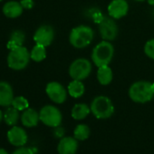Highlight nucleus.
<instances>
[{
    "mask_svg": "<svg viewBox=\"0 0 154 154\" xmlns=\"http://www.w3.org/2000/svg\"><path fill=\"white\" fill-rule=\"evenodd\" d=\"M23 7L20 2L17 1H9L6 3L3 7V13L6 17L9 18H16L22 15L23 13Z\"/></svg>",
    "mask_w": 154,
    "mask_h": 154,
    "instance_id": "nucleus-16",
    "label": "nucleus"
},
{
    "mask_svg": "<svg viewBox=\"0 0 154 154\" xmlns=\"http://www.w3.org/2000/svg\"><path fill=\"white\" fill-rule=\"evenodd\" d=\"M31 59L35 62H42L46 57V50L45 46L41 45H35L30 53Z\"/></svg>",
    "mask_w": 154,
    "mask_h": 154,
    "instance_id": "nucleus-22",
    "label": "nucleus"
},
{
    "mask_svg": "<svg viewBox=\"0 0 154 154\" xmlns=\"http://www.w3.org/2000/svg\"><path fill=\"white\" fill-rule=\"evenodd\" d=\"M12 106L15 107L16 109H17L18 111H25L28 108L29 103H28V101L25 97L17 96V97L14 98V100L12 102Z\"/></svg>",
    "mask_w": 154,
    "mask_h": 154,
    "instance_id": "nucleus-24",
    "label": "nucleus"
},
{
    "mask_svg": "<svg viewBox=\"0 0 154 154\" xmlns=\"http://www.w3.org/2000/svg\"><path fill=\"white\" fill-rule=\"evenodd\" d=\"M37 152V149L36 148H19L17 149H16L13 154H36Z\"/></svg>",
    "mask_w": 154,
    "mask_h": 154,
    "instance_id": "nucleus-27",
    "label": "nucleus"
},
{
    "mask_svg": "<svg viewBox=\"0 0 154 154\" xmlns=\"http://www.w3.org/2000/svg\"><path fill=\"white\" fill-rule=\"evenodd\" d=\"M129 11V4L126 0H112L108 6V14L113 19H121Z\"/></svg>",
    "mask_w": 154,
    "mask_h": 154,
    "instance_id": "nucleus-11",
    "label": "nucleus"
},
{
    "mask_svg": "<svg viewBox=\"0 0 154 154\" xmlns=\"http://www.w3.org/2000/svg\"><path fill=\"white\" fill-rule=\"evenodd\" d=\"M21 121L24 126L32 128L38 124V122L40 121V115L35 110L27 108L24 111L21 116Z\"/></svg>",
    "mask_w": 154,
    "mask_h": 154,
    "instance_id": "nucleus-15",
    "label": "nucleus"
},
{
    "mask_svg": "<svg viewBox=\"0 0 154 154\" xmlns=\"http://www.w3.org/2000/svg\"><path fill=\"white\" fill-rule=\"evenodd\" d=\"M0 154H8V152L6 149H2V148H0Z\"/></svg>",
    "mask_w": 154,
    "mask_h": 154,
    "instance_id": "nucleus-30",
    "label": "nucleus"
},
{
    "mask_svg": "<svg viewBox=\"0 0 154 154\" xmlns=\"http://www.w3.org/2000/svg\"><path fill=\"white\" fill-rule=\"evenodd\" d=\"M98 25H99V32L103 40L111 42L117 37L118 26L112 17H104L103 19Z\"/></svg>",
    "mask_w": 154,
    "mask_h": 154,
    "instance_id": "nucleus-8",
    "label": "nucleus"
},
{
    "mask_svg": "<svg viewBox=\"0 0 154 154\" xmlns=\"http://www.w3.org/2000/svg\"><path fill=\"white\" fill-rule=\"evenodd\" d=\"M73 136L76 140H85L90 136V128L86 124L77 125L73 131Z\"/></svg>",
    "mask_w": 154,
    "mask_h": 154,
    "instance_id": "nucleus-23",
    "label": "nucleus"
},
{
    "mask_svg": "<svg viewBox=\"0 0 154 154\" xmlns=\"http://www.w3.org/2000/svg\"><path fill=\"white\" fill-rule=\"evenodd\" d=\"M89 17L94 21V22H96V23H100L103 19V15L101 13V11L99 10V9H97V8H93V9H91L90 11H89Z\"/></svg>",
    "mask_w": 154,
    "mask_h": 154,
    "instance_id": "nucleus-26",
    "label": "nucleus"
},
{
    "mask_svg": "<svg viewBox=\"0 0 154 154\" xmlns=\"http://www.w3.org/2000/svg\"><path fill=\"white\" fill-rule=\"evenodd\" d=\"M13 100L14 93L12 86L8 82H0V106H10L12 105Z\"/></svg>",
    "mask_w": 154,
    "mask_h": 154,
    "instance_id": "nucleus-14",
    "label": "nucleus"
},
{
    "mask_svg": "<svg viewBox=\"0 0 154 154\" xmlns=\"http://www.w3.org/2000/svg\"><path fill=\"white\" fill-rule=\"evenodd\" d=\"M20 4L22 5L23 8H26V9H31V8H33V7L35 5L33 0H21Z\"/></svg>",
    "mask_w": 154,
    "mask_h": 154,
    "instance_id": "nucleus-28",
    "label": "nucleus"
},
{
    "mask_svg": "<svg viewBox=\"0 0 154 154\" xmlns=\"http://www.w3.org/2000/svg\"><path fill=\"white\" fill-rule=\"evenodd\" d=\"M112 70L110 66L104 65L98 67L97 71V80L102 85H108L112 81Z\"/></svg>",
    "mask_w": 154,
    "mask_h": 154,
    "instance_id": "nucleus-17",
    "label": "nucleus"
},
{
    "mask_svg": "<svg viewBox=\"0 0 154 154\" xmlns=\"http://www.w3.org/2000/svg\"><path fill=\"white\" fill-rule=\"evenodd\" d=\"M135 1H138V2H142V1H145V0H135Z\"/></svg>",
    "mask_w": 154,
    "mask_h": 154,
    "instance_id": "nucleus-33",
    "label": "nucleus"
},
{
    "mask_svg": "<svg viewBox=\"0 0 154 154\" xmlns=\"http://www.w3.org/2000/svg\"><path fill=\"white\" fill-rule=\"evenodd\" d=\"M54 38V31L52 26L45 25L40 26L35 33L34 40L37 45L48 46L52 44Z\"/></svg>",
    "mask_w": 154,
    "mask_h": 154,
    "instance_id": "nucleus-10",
    "label": "nucleus"
},
{
    "mask_svg": "<svg viewBox=\"0 0 154 154\" xmlns=\"http://www.w3.org/2000/svg\"><path fill=\"white\" fill-rule=\"evenodd\" d=\"M54 134L56 138H63L64 135V129L63 127H61L60 125L57 127H54Z\"/></svg>",
    "mask_w": 154,
    "mask_h": 154,
    "instance_id": "nucleus-29",
    "label": "nucleus"
},
{
    "mask_svg": "<svg viewBox=\"0 0 154 154\" xmlns=\"http://www.w3.org/2000/svg\"><path fill=\"white\" fill-rule=\"evenodd\" d=\"M92 63L86 58H78L74 60L69 67V74L72 80L83 81L91 74Z\"/></svg>",
    "mask_w": 154,
    "mask_h": 154,
    "instance_id": "nucleus-6",
    "label": "nucleus"
},
{
    "mask_svg": "<svg viewBox=\"0 0 154 154\" xmlns=\"http://www.w3.org/2000/svg\"><path fill=\"white\" fill-rule=\"evenodd\" d=\"M19 119V111L15 107H9L4 113L5 122L9 126H15Z\"/></svg>",
    "mask_w": 154,
    "mask_h": 154,
    "instance_id": "nucleus-21",
    "label": "nucleus"
},
{
    "mask_svg": "<svg viewBox=\"0 0 154 154\" xmlns=\"http://www.w3.org/2000/svg\"><path fill=\"white\" fill-rule=\"evenodd\" d=\"M114 54L113 45L109 41H102L94 48L92 53V60L97 67L108 65Z\"/></svg>",
    "mask_w": 154,
    "mask_h": 154,
    "instance_id": "nucleus-3",
    "label": "nucleus"
},
{
    "mask_svg": "<svg viewBox=\"0 0 154 154\" xmlns=\"http://www.w3.org/2000/svg\"><path fill=\"white\" fill-rule=\"evenodd\" d=\"M8 140L14 146H24L27 141V134L23 128L13 126L8 131Z\"/></svg>",
    "mask_w": 154,
    "mask_h": 154,
    "instance_id": "nucleus-12",
    "label": "nucleus"
},
{
    "mask_svg": "<svg viewBox=\"0 0 154 154\" xmlns=\"http://www.w3.org/2000/svg\"><path fill=\"white\" fill-rule=\"evenodd\" d=\"M39 115L40 121L44 124L53 128L59 126L63 120V116L59 109L53 105H46L43 107L39 112Z\"/></svg>",
    "mask_w": 154,
    "mask_h": 154,
    "instance_id": "nucleus-7",
    "label": "nucleus"
},
{
    "mask_svg": "<svg viewBox=\"0 0 154 154\" xmlns=\"http://www.w3.org/2000/svg\"><path fill=\"white\" fill-rule=\"evenodd\" d=\"M148 3L150 6H154V0H148Z\"/></svg>",
    "mask_w": 154,
    "mask_h": 154,
    "instance_id": "nucleus-32",
    "label": "nucleus"
},
{
    "mask_svg": "<svg viewBox=\"0 0 154 154\" xmlns=\"http://www.w3.org/2000/svg\"><path fill=\"white\" fill-rule=\"evenodd\" d=\"M78 149V142L75 138L63 137L60 140L57 150L59 154H75Z\"/></svg>",
    "mask_w": 154,
    "mask_h": 154,
    "instance_id": "nucleus-13",
    "label": "nucleus"
},
{
    "mask_svg": "<svg viewBox=\"0 0 154 154\" xmlns=\"http://www.w3.org/2000/svg\"><path fill=\"white\" fill-rule=\"evenodd\" d=\"M90 109L97 119H108L114 112V106L111 99L104 95L95 97L91 103Z\"/></svg>",
    "mask_w": 154,
    "mask_h": 154,
    "instance_id": "nucleus-4",
    "label": "nucleus"
},
{
    "mask_svg": "<svg viewBox=\"0 0 154 154\" xmlns=\"http://www.w3.org/2000/svg\"><path fill=\"white\" fill-rule=\"evenodd\" d=\"M144 53L148 57L154 60V39H150L145 44Z\"/></svg>",
    "mask_w": 154,
    "mask_h": 154,
    "instance_id": "nucleus-25",
    "label": "nucleus"
},
{
    "mask_svg": "<svg viewBox=\"0 0 154 154\" xmlns=\"http://www.w3.org/2000/svg\"><path fill=\"white\" fill-rule=\"evenodd\" d=\"M94 32L88 26H78L72 29L69 35L70 44L78 49L88 46L94 40Z\"/></svg>",
    "mask_w": 154,
    "mask_h": 154,
    "instance_id": "nucleus-1",
    "label": "nucleus"
},
{
    "mask_svg": "<svg viewBox=\"0 0 154 154\" xmlns=\"http://www.w3.org/2000/svg\"><path fill=\"white\" fill-rule=\"evenodd\" d=\"M24 42H25V34L20 30H17L12 33L10 39L8 43V48L9 50H12L16 47L22 46Z\"/></svg>",
    "mask_w": 154,
    "mask_h": 154,
    "instance_id": "nucleus-20",
    "label": "nucleus"
},
{
    "mask_svg": "<svg viewBox=\"0 0 154 154\" xmlns=\"http://www.w3.org/2000/svg\"><path fill=\"white\" fill-rule=\"evenodd\" d=\"M68 94L73 98H80L84 95L85 88V85L82 81L79 80H72L67 87Z\"/></svg>",
    "mask_w": 154,
    "mask_h": 154,
    "instance_id": "nucleus-18",
    "label": "nucleus"
},
{
    "mask_svg": "<svg viewBox=\"0 0 154 154\" xmlns=\"http://www.w3.org/2000/svg\"><path fill=\"white\" fill-rule=\"evenodd\" d=\"M45 92L48 97L55 103H63L67 98V92L65 88L57 82H51L46 85Z\"/></svg>",
    "mask_w": 154,
    "mask_h": 154,
    "instance_id": "nucleus-9",
    "label": "nucleus"
},
{
    "mask_svg": "<svg viewBox=\"0 0 154 154\" xmlns=\"http://www.w3.org/2000/svg\"><path fill=\"white\" fill-rule=\"evenodd\" d=\"M152 88H153V91H154V83L152 84Z\"/></svg>",
    "mask_w": 154,
    "mask_h": 154,
    "instance_id": "nucleus-34",
    "label": "nucleus"
},
{
    "mask_svg": "<svg viewBox=\"0 0 154 154\" xmlns=\"http://www.w3.org/2000/svg\"><path fill=\"white\" fill-rule=\"evenodd\" d=\"M91 109L89 108V106L85 103H77L75 104L72 109V117L74 120H84L85 119L88 114L90 113Z\"/></svg>",
    "mask_w": 154,
    "mask_h": 154,
    "instance_id": "nucleus-19",
    "label": "nucleus"
},
{
    "mask_svg": "<svg viewBox=\"0 0 154 154\" xmlns=\"http://www.w3.org/2000/svg\"><path fill=\"white\" fill-rule=\"evenodd\" d=\"M31 59L30 53L25 46H18L10 50L8 56V64L13 70L25 69Z\"/></svg>",
    "mask_w": 154,
    "mask_h": 154,
    "instance_id": "nucleus-5",
    "label": "nucleus"
},
{
    "mask_svg": "<svg viewBox=\"0 0 154 154\" xmlns=\"http://www.w3.org/2000/svg\"><path fill=\"white\" fill-rule=\"evenodd\" d=\"M130 98L139 103L149 102L154 96L152 84L148 81H138L132 84L129 89Z\"/></svg>",
    "mask_w": 154,
    "mask_h": 154,
    "instance_id": "nucleus-2",
    "label": "nucleus"
},
{
    "mask_svg": "<svg viewBox=\"0 0 154 154\" xmlns=\"http://www.w3.org/2000/svg\"><path fill=\"white\" fill-rule=\"evenodd\" d=\"M0 1H2V0H0Z\"/></svg>",
    "mask_w": 154,
    "mask_h": 154,
    "instance_id": "nucleus-35",
    "label": "nucleus"
},
{
    "mask_svg": "<svg viewBox=\"0 0 154 154\" xmlns=\"http://www.w3.org/2000/svg\"><path fill=\"white\" fill-rule=\"evenodd\" d=\"M4 119V114H3V112H2V111L0 110V122H2V120Z\"/></svg>",
    "mask_w": 154,
    "mask_h": 154,
    "instance_id": "nucleus-31",
    "label": "nucleus"
}]
</instances>
